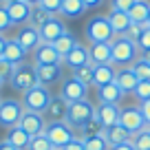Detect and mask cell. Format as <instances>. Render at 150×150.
<instances>
[{"label": "cell", "mask_w": 150, "mask_h": 150, "mask_svg": "<svg viewBox=\"0 0 150 150\" xmlns=\"http://www.w3.org/2000/svg\"><path fill=\"white\" fill-rule=\"evenodd\" d=\"M112 47V64L117 66V69H122V66H130L132 62L137 60V44L132 42V40H128L126 35H115V40L110 42Z\"/></svg>", "instance_id": "obj_1"}, {"label": "cell", "mask_w": 150, "mask_h": 150, "mask_svg": "<svg viewBox=\"0 0 150 150\" xmlns=\"http://www.w3.org/2000/svg\"><path fill=\"white\" fill-rule=\"evenodd\" d=\"M53 95L51 91H49V86H42V84H35L33 88L24 91L22 93V106L24 110H31V112H42L49 108V104H51Z\"/></svg>", "instance_id": "obj_2"}, {"label": "cell", "mask_w": 150, "mask_h": 150, "mask_svg": "<svg viewBox=\"0 0 150 150\" xmlns=\"http://www.w3.org/2000/svg\"><path fill=\"white\" fill-rule=\"evenodd\" d=\"M86 38L91 44H102L115 40V31L110 29V22L106 16H95L86 22Z\"/></svg>", "instance_id": "obj_3"}, {"label": "cell", "mask_w": 150, "mask_h": 150, "mask_svg": "<svg viewBox=\"0 0 150 150\" xmlns=\"http://www.w3.org/2000/svg\"><path fill=\"white\" fill-rule=\"evenodd\" d=\"M95 117V106L88 99H80V102H71L69 104V112H66V124L73 126L75 130H80L86 122Z\"/></svg>", "instance_id": "obj_4"}, {"label": "cell", "mask_w": 150, "mask_h": 150, "mask_svg": "<svg viewBox=\"0 0 150 150\" xmlns=\"http://www.w3.org/2000/svg\"><path fill=\"white\" fill-rule=\"evenodd\" d=\"M44 135H47V139L51 141L53 148H64L69 141L77 139V130H75L73 126H69L66 122H51V124H47Z\"/></svg>", "instance_id": "obj_5"}, {"label": "cell", "mask_w": 150, "mask_h": 150, "mask_svg": "<svg viewBox=\"0 0 150 150\" xmlns=\"http://www.w3.org/2000/svg\"><path fill=\"white\" fill-rule=\"evenodd\" d=\"M9 84L13 86L16 91H20V93L33 88V86L38 84L35 64H24V62H22V64L13 66V73H11V77H9Z\"/></svg>", "instance_id": "obj_6"}, {"label": "cell", "mask_w": 150, "mask_h": 150, "mask_svg": "<svg viewBox=\"0 0 150 150\" xmlns=\"http://www.w3.org/2000/svg\"><path fill=\"white\" fill-rule=\"evenodd\" d=\"M22 112H24L22 102H18V99H2L0 102V126L7 128V130L18 126L20 119H22Z\"/></svg>", "instance_id": "obj_7"}, {"label": "cell", "mask_w": 150, "mask_h": 150, "mask_svg": "<svg viewBox=\"0 0 150 150\" xmlns=\"http://www.w3.org/2000/svg\"><path fill=\"white\" fill-rule=\"evenodd\" d=\"M119 124H122L124 128H128L130 132H139V130H144V128H148V124H146V119H144V112H141L139 106L122 108V112H119Z\"/></svg>", "instance_id": "obj_8"}, {"label": "cell", "mask_w": 150, "mask_h": 150, "mask_svg": "<svg viewBox=\"0 0 150 150\" xmlns=\"http://www.w3.org/2000/svg\"><path fill=\"white\" fill-rule=\"evenodd\" d=\"M29 137H35V135H42L44 128H47V119H44L42 112H31V110H24L22 112V119L18 124Z\"/></svg>", "instance_id": "obj_9"}, {"label": "cell", "mask_w": 150, "mask_h": 150, "mask_svg": "<svg viewBox=\"0 0 150 150\" xmlns=\"http://www.w3.org/2000/svg\"><path fill=\"white\" fill-rule=\"evenodd\" d=\"M86 93H88V86H84L82 82H77L75 77H66L60 86V97L66 99V102H80V99H86Z\"/></svg>", "instance_id": "obj_10"}, {"label": "cell", "mask_w": 150, "mask_h": 150, "mask_svg": "<svg viewBox=\"0 0 150 150\" xmlns=\"http://www.w3.org/2000/svg\"><path fill=\"white\" fill-rule=\"evenodd\" d=\"M16 40L20 42V47H22L27 53H33L40 44H42L40 31H38L35 27H31V24H22L20 31H18V35H16Z\"/></svg>", "instance_id": "obj_11"}, {"label": "cell", "mask_w": 150, "mask_h": 150, "mask_svg": "<svg viewBox=\"0 0 150 150\" xmlns=\"http://www.w3.org/2000/svg\"><path fill=\"white\" fill-rule=\"evenodd\" d=\"M7 9V13H9L11 18V24H29V16H31V5H27L24 0H13V2H7V5H2Z\"/></svg>", "instance_id": "obj_12"}, {"label": "cell", "mask_w": 150, "mask_h": 150, "mask_svg": "<svg viewBox=\"0 0 150 150\" xmlns=\"http://www.w3.org/2000/svg\"><path fill=\"white\" fill-rule=\"evenodd\" d=\"M64 31H66V27H64V22H62V18H57V16H51V18H49L47 22L40 27V38H42V42L53 44Z\"/></svg>", "instance_id": "obj_13"}, {"label": "cell", "mask_w": 150, "mask_h": 150, "mask_svg": "<svg viewBox=\"0 0 150 150\" xmlns=\"http://www.w3.org/2000/svg\"><path fill=\"white\" fill-rule=\"evenodd\" d=\"M38 73V84L51 86L62 80V64H35Z\"/></svg>", "instance_id": "obj_14"}, {"label": "cell", "mask_w": 150, "mask_h": 150, "mask_svg": "<svg viewBox=\"0 0 150 150\" xmlns=\"http://www.w3.org/2000/svg\"><path fill=\"white\" fill-rule=\"evenodd\" d=\"M119 112H122L119 104H97L95 106V117L102 122L104 128L112 126V124H119Z\"/></svg>", "instance_id": "obj_15"}, {"label": "cell", "mask_w": 150, "mask_h": 150, "mask_svg": "<svg viewBox=\"0 0 150 150\" xmlns=\"http://www.w3.org/2000/svg\"><path fill=\"white\" fill-rule=\"evenodd\" d=\"M33 64H62V55L55 51L53 44L42 42L33 51Z\"/></svg>", "instance_id": "obj_16"}, {"label": "cell", "mask_w": 150, "mask_h": 150, "mask_svg": "<svg viewBox=\"0 0 150 150\" xmlns=\"http://www.w3.org/2000/svg\"><path fill=\"white\" fill-rule=\"evenodd\" d=\"M66 112H69V102L57 95V97L51 99L49 108L44 110V119H47V124H51V122H66Z\"/></svg>", "instance_id": "obj_17"}, {"label": "cell", "mask_w": 150, "mask_h": 150, "mask_svg": "<svg viewBox=\"0 0 150 150\" xmlns=\"http://www.w3.org/2000/svg\"><path fill=\"white\" fill-rule=\"evenodd\" d=\"M88 57L91 64H112V47L110 42H102V44H91L88 47Z\"/></svg>", "instance_id": "obj_18"}, {"label": "cell", "mask_w": 150, "mask_h": 150, "mask_svg": "<svg viewBox=\"0 0 150 150\" xmlns=\"http://www.w3.org/2000/svg\"><path fill=\"white\" fill-rule=\"evenodd\" d=\"M137 82H139V77L135 75V71H132L130 66H122V69H117V75H115V84L122 88L124 95H126V93L132 95V91H135Z\"/></svg>", "instance_id": "obj_19"}, {"label": "cell", "mask_w": 150, "mask_h": 150, "mask_svg": "<svg viewBox=\"0 0 150 150\" xmlns=\"http://www.w3.org/2000/svg\"><path fill=\"white\" fill-rule=\"evenodd\" d=\"M132 132L128 128H124L122 124H112V126L104 128V139L108 141V146H119V144H126L130 141Z\"/></svg>", "instance_id": "obj_20"}, {"label": "cell", "mask_w": 150, "mask_h": 150, "mask_svg": "<svg viewBox=\"0 0 150 150\" xmlns=\"http://www.w3.org/2000/svg\"><path fill=\"white\" fill-rule=\"evenodd\" d=\"M115 75H117L115 64H97L93 71V86L99 88L104 84H110V82H115Z\"/></svg>", "instance_id": "obj_21"}, {"label": "cell", "mask_w": 150, "mask_h": 150, "mask_svg": "<svg viewBox=\"0 0 150 150\" xmlns=\"http://www.w3.org/2000/svg\"><path fill=\"white\" fill-rule=\"evenodd\" d=\"M62 64H66L71 71L77 69V66H84V64H91V57H88V47H84V44H77V47L73 49V51L69 53V55L62 60Z\"/></svg>", "instance_id": "obj_22"}, {"label": "cell", "mask_w": 150, "mask_h": 150, "mask_svg": "<svg viewBox=\"0 0 150 150\" xmlns=\"http://www.w3.org/2000/svg\"><path fill=\"white\" fill-rule=\"evenodd\" d=\"M2 60H7L9 64H13V66L22 64V62L27 60V51L20 47V42L16 40V38H13V40H7V47H5V53H2Z\"/></svg>", "instance_id": "obj_23"}, {"label": "cell", "mask_w": 150, "mask_h": 150, "mask_svg": "<svg viewBox=\"0 0 150 150\" xmlns=\"http://www.w3.org/2000/svg\"><path fill=\"white\" fill-rule=\"evenodd\" d=\"M106 18H108V22H110V29L115 31V35H126V31L132 24L130 16L124 13V11H112L110 9V13H108Z\"/></svg>", "instance_id": "obj_24"}, {"label": "cell", "mask_w": 150, "mask_h": 150, "mask_svg": "<svg viewBox=\"0 0 150 150\" xmlns=\"http://www.w3.org/2000/svg\"><path fill=\"white\" fill-rule=\"evenodd\" d=\"M122 97H124V93H122V88H119L115 82L104 84V86H99V88H97L99 104H119V102H122Z\"/></svg>", "instance_id": "obj_25"}, {"label": "cell", "mask_w": 150, "mask_h": 150, "mask_svg": "<svg viewBox=\"0 0 150 150\" xmlns=\"http://www.w3.org/2000/svg\"><path fill=\"white\" fill-rule=\"evenodd\" d=\"M77 44H80V42H77V38H75L71 31H64V33H62V35L55 40V42H53V47H55V51L60 53V55H62V60H64V57L69 55V53L73 51V49L77 47Z\"/></svg>", "instance_id": "obj_26"}, {"label": "cell", "mask_w": 150, "mask_h": 150, "mask_svg": "<svg viewBox=\"0 0 150 150\" xmlns=\"http://www.w3.org/2000/svg\"><path fill=\"white\" fill-rule=\"evenodd\" d=\"M132 24H148V16H150V2L148 0H137L132 9L128 11Z\"/></svg>", "instance_id": "obj_27"}, {"label": "cell", "mask_w": 150, "mask_h": 150, "mask_svg": "<svg viewBox=\"0 0 150 150\" xmlns=\"http://www.w3.org/2000/svg\"><path fill=\"white\" fill-rule=\"evenodd\" d=\"M5 141H9V144L13 146V148H18V150H27L31 137H29L20 126H13V128H9V130H7V139H5Z\"/></svg>", "instance_id": "obj_28"}, {"label": "cell", "mask_w": 150, "mask_h": 150, "mask_svg": "<svg viewBox=\"0 0 150 150\" xmlns=\"http://www.w3.org/2000/svg\"><path fill=\"white\" fill-rule=\"evenodd\" d=\"M84 11H86L84 0H62L60 16H64V18H80Z\"/></svg>", "instance_id": "obj_29"}, {"label": "cell", "mask_w": 150, "mask_h": 150, "mask_svg": "<svg viewBox=\"0 0 150 150\" xmlns=\"http://www.w3.org/2000/svg\"><path fill=\"white\" fill-rule=\"evenodd\" d=\"M97 135H104V126L97 117H93L91 122H86L84 126L77 130V137L80 139H88V137H97Z\"/></svg>", "instance_id": "obj_30"}, {"label": "cell", "mask_w": 150, "mask_h": 150, "mask_svg": "<svg viewBox=\"0 0 150 150\" xmlns=\"http://www.w3.org/2000/svg\"><path fill=\"white\" fill-rule=\"evenodd\" d=\"M93 71L95 66L93 64H84V66H77V69H73V75L71 77H75L77 82H82L84 86H93Z\"/></svg>", "instance_id": "obj_31"}, {"label": "cell", "mask_w": 150, "mask_h": 150, "mask_svg": "<svg viewBox=\"0 0 150 150\" xmlns=\"http://www.w3.org/2000/svg\"><path fill=\"white\" fill-rule=\"evenodd\" d=\"M130 69L135 71V75L139 77V82H150V62L146 60L144 55L137 57V60L130 64Z\"/></svg>", "instance_id": "obj_32"}, {"label": "cell", "mask_w": 150, "mask_h": 150, "mask_svg": "<svg viewBox=\"0 0 150 150\" xmlns=\"http://www.w3.org/2000/svg\"><path fill=\"white\" fill-rule=\"evenodd\" d=\"M49 18H51V13H49V11H44V9H42L40 5H35V7H31V16H29V24H31V27H35L38 31H40V27H42V24L47 22Z\"/></svg>", "instance_id": "obj_33"}, {"label": "cell", "mask_w": 150, "mask_h": 150, "mask_svg": "<svg viewBox=\"0 0 150 150\" xmlns=\"http://www.w3.org/2000/svg\"><path fill=\"white\" fill-rule=\"evenodd\" d=\"M130 144H132L135 150H150V130L144 128V130H139V132H132Z\"/></svg>", "instance_id": "obj_34"}, {"label": "cell", "mask_w": 150, "mask_h": 150, "mask_svg": "<svg viewBox=\"0 0 150 150\" xmlns=\"http://www.w3.org/2000/svg\"><path fill=\"white\" fill-rule=\"evenodd\" d=\"M84 141V150H108V141L104 139V135H97V137H88V139H82Z\"/></svg>", "instance_id": "obj_35"}, {"label": "cell", "mask_w": 150, "mask_h": 150, "mask_svg": "<svg viewBox=\"0 0 150 150\" xmlns=\"http://www.w3.org/2000/svg\"><path fill=\"white\" fill-rule=\"evenodd\" d=\"M27 150H53V146H51V141L47 139V135H35V137H31V141H29V148Z\"/></svg>", "instance_id": "obj_36"}, {"label": "cell", "mask_w": 150, "mask_h": 150, "mask_svg": "<svg viewBox=\"0 0 150 150\" xmlns=\"http://www.w3.org/2000/svg\"><path fill=\"white\" fill-rule=\"evenodd\" d=\"M132 97L139 104L146 102V99H150V82H137L135 91H132Z\"/></svg>", "instance_id": "obj_37"}, {"label": "cell", "mask_w": 150, "mask_h": 150, "mask_svg": "<svg viewBox=\"0 0 150 150\" xmlns=\"http://www.w3.org/2000/svg\"><path fill=\"white\" fill-rule=\"evenodd\" d=\"M137 51L139 53H150V27L146 24V29H144V33L139 35V40H137Z\"/></svg>", "instance_id": "obj_38"}, {"label": "cell", "mask_w": 150, "mask_h": 150, "mask_svg": "<svg viewBox=\"0 0 150 150\" xmlns=\"http://www.w3.org/2000/svg\"><path fill=\"white\" fill-rule=\"evenodd\" d=\"M40 7L44 11H49L51 16H60L62 11V0H40Z\"/></svg>", "instance_id": "obj_39"}, {"label": "cell", "mask_w": 150, "mask_h": 150, "mask_svg": "<svg viewBox=\"0 0 150 150\" xmlns=\"http://www.w3.org/2000/svg\"><path fill=\"white\" fill-rule=\"evenodd\" d=\"M135 2H137V0H110V9L112 11H124V13H128V11L132 9Z\"/></svg>", "instance_id": "obj_40"}, {"label": "cell", "mask_w": 150, "mask_h": 150, "mask_svg": "<svg viewBox=\"0 0 150 150\" xmlns=\"http://www.w3.org/2000/svg\"><path fill=\"white\" fill-rule=\"evenodd\" d=\"M144 29H146V24H130V29L126 31V38L137 44V40H139V35L144 33Z\"/></svg>", "instance_id": "obj_41"}, {"label": "cell", "mask_w": 150, "mask_h": 150, "mask_svg": "<svg viewBox=\"0 0 150 150\" xmlns=\"http://www.w3.org/2000/svg\"><path fill=\"white\" fill-rule=\"evenodd\" d=\"M11 73H13V64H9L7 60H2V57H0V77H2L5 82H9Z\"/></svg>", "instance_id": "obj_42"}, {"label": "cell", "mask_w": 150, "mask_h": 150, "mask_svg": "<svg viewBox=\"0 0 150 150\" xmlns=\"http://www.w3.org/2000/svg\"><path fill=\"white\" fill-rule=\"evenodd\" d=\"M9 27H13V24H11V18H9V13H7V9L0 5V33H5Z\"/></svg>", "instance_id": "obj_43"}, {"label": "cell", "mask_w": 150, "mask_h": 150, "mask_svg": "<svg viewBox=\"0 0 150 150\" xmlns=\"http://www.w3.org/2000/svg\"><path fill=\"white\" fill-rule=\"evenodd\" d=\"M60 150H84V141L77 137V139H73V141H69V144L64 146V148H60Z\"/></svg>", "instance_id": "obj_44"}, {"label": "cell", "mask_w": 150, "mask_h": 150, "mask_svg": "<svg viewBox=\"0 0 150 150\" xmlns=\"http://www.w3.org/2000/svg\"><path fill=\"white\" fill-rule=\"evenodd\" d=\"M139 108H141V112H144V119H146V124L150 126V99L141 102V104H139Z\"/></svg>", "instance_id": "obj_45"}, {"label": "cell", "mask_w": 150, "mask_h": 150, "mask_svg": "<svg viewBox=\"0 0 150 150\" xmlns=\"http://www.w3.org/2000/svg\"><path fill=\"white\" fill-rule=\"evenodd\" d=\"M108 150H135V148H132L130 141H126V144H119V146H110Z\"/></svg>", "instance_id": "obj_46"}, {"label": "cell", "mask_w": 150, "mask_h": 150, "mask_svg": "<svg viewBox=\"0 0 150 150\" xmlns=\"http://www.w3.org/2000/svg\"><path fill=\"white\" fill-rule=\"evenodd\" d=\"M104 0H84V5H86V9H95V7H99Z\"/></svg>", "instance_id": "obj_47"}, {"label": "cell", "mask_w": 150, "mask_h": 150, "mask_svg": "<svg viewBox=\"0 0 150 150\" xmlns=\"http://www.w3.org/2000/svg\"><path fill=\"white\" fill-rule=\"evenodd\" d=\"M5 47H7V38L0 33V57H2V53H5Z\"/></svg>", "instance_id": "obj_48"}, {"label": "cell", "mask_w": 150, "mask_h": 150, "mask_svg": "<svg viewBox=\"0 0 150 150\" xmlns=\"http://www.w3.org/2000/svg\"><path fill=\"white\" fill-rule=\"evenodd\" d=\"M0 150H18V148H13L9 141H0Z\"/></svg>", "instance_id": "obj_49"}, {"label": "cell", "mask_w": 150, "mask_h": 150, "mask_svg": "<svg viewBox=\"0 0 150 150\" xmlns=\"http://www.w3.org/2000/svg\"><path fill=\"white\" fill-rule=\"evenodd\" d=\"M27 5H31V7H35V5H40V0H24Z\"/></svg>", "instance_id": "obj_50"}, {"label": "cell", "mask_w": 150, "mask_h": 150, "mask_svg": "<svg viewBox=\"0 0 150 150\" xmlns=\"http://www.w3.org/2000/svg\"><path fill=\"white\" fill-rule=\"evenodd\" d=\"M2 84H5V80H2V77H0V88H2Z\"/></svg>", "instance_id": "obj_51"}, {"label": "cell", "mask_w": 150, "mask_h": 150, "mask_svg": "<svg viewBox=\"0 0 150 150\" xmlns=\"http://www.w3.org/2000/svg\"><path fill=\"white\" fill-rule=\"evenodd\" d=\"M5 2H7V0H0V5H5Z\"/></svg>", "instance_id": "obj_52"}, {"label": "cell", "mask_w": 150, "mask_h": 150, "mask_svg": "<svg viewBox=\"0 0 150 150\" xmlns=\"http://www.w3.org/2000/svg\"><path fill=\"white\" fill-rule=\"evenodd\" d=\"M148 27H150V16H148Z\"/></svg>", "instance_id": "obj_53"}, {"label": "cell", "mask_w": 150, "mask_h": 150, "mask_svg": "<svg viewBox=\"0 0 150 150\" xmlns=\"http://www.w3.org/2000/svg\"><path fill=\"white\" fill-rule=\"evenodd\" d=\"M53 150H60V148H53Z\"/></svg>", "instance_id": "obj_54"}, {"label": "cell", "mask_w": 150, "mask_h": 150, "mask_svg": "<svg viewBox=\"0 0 150 150\" xmlns=\"http://www.w3.org/2000/svg\"><path fill=\"white\" fill-rule=\"evenodd\" d=\"M0 102H2V97H0Z\"/></svg>", "instance_id": "obj_55"}, {"label": "cell", "mask_w": 150, "mask_h": 150, "mask_svg": "<svg viewBox=\"0 0 150 150\" xmlns=\"http://www.w3.org/2000/svg\"><path fill=\"white\" fill-rule=\"evenodd\" d=\"M148 130H150V126H148Z\"/></svg>", "instance_id": "obj_56"}]
</instances>
